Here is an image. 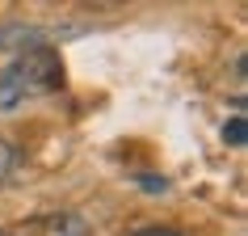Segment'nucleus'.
I'll list each match as a JSON object with an SVG mask.
<instances>
[{
    "mask_svg": "<svg viewBox=\"0 0 248 236\" xmlns=\"http://www.w3.org/2000/svg\"><path fill=\"white\" fill-rule=\"evenodd\" d=\"M135 236H185V232H177V228H139Z\"/></svg>",
    "mask_w": 248,
    "mask_h": 236,
    "instance_id": "7",
    "label": "nucleus"
},
{
    "mask_svg": "<svg viewBox=\"0 0 248 236\" xmlns=\"http://www.w3.org/2000/svg\"><path fill=\"white\" fill-rule=\"evenodd\" d=\"M9 67H13L17 80L26 84V93H55V89H63V59H59V51H55L51 42L26 47Z\"/></svg>",
    "mask_w": 248,
    "mask_h": 236,
    "instance_id": "1",
    "label": "nucleus"
},
{
    "mask_svg": "<svg viewBox=\"0 0 248 236\" xmlns=\"http://www.w3.org/2000/svg\"><path fill=\"white\" fill-rule=\"evenodd\" d=\"M42 30H34V26H4L0 30V51H26V42L30 47H42Z\"/></svg>",
    "mask_w": 248,
    "mask_h": 236,
    "instance_id": "2",
    "label": "nucleus"
},
{
    "mask_svg": "<svg viewBox=\"0 0 248 236\" xmlns=\"http://www.w3.org/2000/svg\"><path fill=\"white\" fill-rule=\"evenodd\" d=\"M17 160H21V156H17V148L9 144V139H0V182L17 169Z\"/></svg>",
    "mask_w": 248,
    "mask_h": 236,
    "instance_id": "5",
    "label": "nucleus"
},
{
    "mask_svg": "<svg viewBox=\"0 0 248 236\" xmlns=\"http://www.w3.org/2000/svg\"><path fill=\"white\" fill-rule=\"evenodd\" d=\"M21 97H26V84L17 80L13 67H4V72H0V110H13Z\"/></svg>",
    "mask_w": 248,
    "mask_h": 236,
    "instance_id": "3",
    "label": "nucleus"
},
{
    "mask_svg": "<svg viewBox=\"0 0 248 236\" xmlns=\"http://www.w3.org/2000/svg\"><path fill=\"white\" fill-rule=\"evenodd\" d=\"M139 185H143L147 194H164V190H169V182L156 177V173H139Z\"/></svg>",
    "mask_w": 248,
    "mask_h": 236,
    "instance_id": "6",
    "label": "nucleus"
},
{
    "mask_svg": "<svg viewBox=\"0 0 248 236\" xmlns=\"http://www.w3.org/2000/svg\"><path fill=\"white\" fill-rule=\"evenodd\" d=\"M223 139H227V144H232V148H244V144H248V122H244V118H240V114H235L232 122L223 127Z\"/></svg>",
    "mask_w": 248,
    "mask_h": 236,
    "instance_id": "4",
    "label": "nucleus"
}]
</instances>
